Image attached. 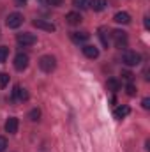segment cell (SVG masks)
Returning a JSON list of instances; mask_svg holds the SVG:
<instances>
[{
  "label": "cell",
  "mask_w": 150,
  "mask_h": 152,
  "mask_svg": "<svg viewBox=\"0 0 150 152\" xmlns=\"http://www.w3.org/2000/svg\"><path fill=\"white\" fill-rule=\"evenodd\" d=\"M39 67H41V71H44V73H51V71H55V67H57V60H55V57H51V55H44V57H41V58H39Z\"/></svg>",
  "instance_id": "obj_1"
},
{
  "label": "cell",
  "mask_w": 150,
  "mask_h": 152,
  "mask_svg": "<svg viewBox=\"0 0 150 152\" xmlns=\"http://www.w3.org/2000/svg\"><path fill=\"white\" fill-rule=\"evenodd\" d=\"M36 34H30V32H23V34H18L16 36V42L20 44V46H32V44H36Z\"/></svg>",
  "instance_id": "obj_2"
},
{
  "label": "cell",
  "mask_w": 150,
  "mask_h": 152,
  "mask_svg": "<svg viewBox=\"0 0 150 152\" xmlns=\"http://www.w3.org/2000/svg\"><path fill=\"white\" fill-rule=\"evenodd\" d=\"M111 37H113V42L117 48H125L127 46V34L124 30H113L111 32Z\"/></svg>",
  "instance_id": "obj_3"
},
{
  "label": "cell",
  "mask_w": 150,
  "mask_h": 152,
  "mask_svg": "<svg viewBox=\"0 0 150 152\" xmlns=\"http://www.w3.org/2000/svg\"><path fill=\"white\" fill-rule=\"evenodd\" d=\"M5 23H7L9 28H18V27L23 23V14H20V12H11V14L7 16V20H5Z\"/></svg>",
  "instance_id": "obj_4"
},
{
  "label": "cell",
  "mask_w": 150,
  "mask_h": 152,
  "mask_svg": "<svg viewBox=\"0 0 150 152\" xmlns=\"http://www.w3.org/2000/svg\"><path fill=\"white\" fill-rule=\"evenodd\" d=\"M141 62V55L136 51H125L124 53V64L125 66H138Z\"/></svg>",
  "instance_id": "obj_5"
},
{
  "label": "cell",
  "mask_w": 150,
  "mask_h": 152,
  "mask_svg": "<svg viewBox=\"0 0 150 152\" xmlns=\"http://www.w3.org/2000/svg\"><path fill=\"white\" fill-rule=\"evenodd\" d=\"M28 55L27 53H18L16 57H14V67L18 69V71H23V69H27L28 67Z\"/></svg>",
  "instance_id": "obj_6"
},
{
  "label": "cell",
  "mask_w": 150,
  "mask_h": 152,
  "mask_svg": "<svg viewBox=\"0 0 150 152\" xmlns=\"http://www.w3.org/2000/svg\"><path fill=\"white\" fill-rule=\"evenodd\" d=\"M32 25H34L36 28L46 30V32H55V30H57V27H55L53 23H50V21H44V20H34V21H32Z\"/></svg>",
  "instance_id": "obj_7"
},
{
  "label": "cell",
  "mask_w": 150,
  "mask_h": 152,
  "mask_svg": "<svg viewBox=\"0 0 150 152\" xmlns=\"http://www.w3.org/2000/svg\"><path fill=\"white\" fill-rule=\"evenodd\" d=\"M18 126H20V120H18L16 117H9L7 122H5V131H7L9 134H14V133L18 131Z\"/></svg>",
  "instance_id": "obj_8"
},
{
  "label": "cell",
  "mask_w": 150,
  "mask_h": 152,
  "mask_svg": "<svg viewBox=\"0 0 150 152\" xmlns=\"http://www.w3.org/2000/svg\"><path fill=\"white\" fill-rule=\"evenodd\" d=\"M12 96H14L18 101H28V92H27V88H21L20 85H16V87H14Z\"/></svg>",
  "instance_id": "obj_9"
},
{
  "label": "cell",
  "mask_w": 150,
  "mask_h": 152,
  "mask_svg": "<svg viewBox=\"0 0 150 152\" xmlns=\"http://www.w3.org/2000/svg\"><path fill=\"white\" fill-rule=\"evenodd\" d=\"M113 20H115L117 23L127 25V23H131V14H129V12H125V11H120V12H117V14L113 16Z\"/></svg>",
  "instance_id": "obj_10"
},
{
  "label": "cell",
  "mask_w": 150,
  "mask_h": 152,
  "mask_svg": "<svg viewBox=\"0 0 150 152\" xmlns=\"http://www.w3.org/2000/svg\"><path fill=\"white\" fill-rule=\"evenodd\" d=\"M83 55L87 58H97L99 57V50L95 46H92V44H87V46H83Z\"/></svg>",
  "instance_id": "obj_11"
},
{
  "label": "cell",
  "mask_w": 150,
  "mask_h": 152,
  "mask_svg": "<svg viewBox=\"0 0 150 152\" xmlns=\"http://www.w3.org/2000/svg\"><path fill=\"white\" fill-rule=\"evenodd\" d=\"M129 113H131V108L124 104V106H118V108H115V112H113V117L120 120V118H125V117H127Z\"/></svg>",
  "instance_id": "obj_12"
},
{
  "label": "cell",
  "mask_w": 150,
  "mask_h": 152,
  "mask_svg": "<svg viewBox=\"0 0 150 152\" xmlns=\"http://www.w3.org/2000/svg\"><path fill=\"white\" fill-rule=\"evenodd\" d=\"M71 39L79 44V42L88 41V39H90V34H88V32H71Z\"/></svg>",
  "instance_id": "obj_13"
},
{
  "label": "cell",
  "mask_w": 150,
  "mask_h": 152,
  "mask_svg": "<svg viewBox=\"0 0 150 152\" xmlns=\"http://www.w3.org/2000/svg\"><path fill=\"white\" fill-rule=\"evenodd\" d=\"M106 5H108V0H90V7H92L94 11H97V12L104 11Z\"/></svg>",
  "instance_id": "obj_14"
},
{
  "label": "cell",
  "mask_w": 150,
  "mask_h": 152,
  "mask_svg": "<svg viewBox=\"0 0 150 152\" xmlns=\"http://www.w3.org/2000/svg\"><path fill=\"white\" fill-rule=\"evenodd\" d=\"M66 20H67L69 25H79L81 23V14L79 12H67Z\"/></svg>",
  "instance_id": "obj_15"
},
{
  "label": "cell",
  "mask_w": 150,
  "mask_h": 152,
  "mask_svg": "<svg viewBox=\"0 0 150 152\" xmlns=\"http://www.w3.org/2000/svg\"><path fill=\"white\" fill-rule=\"evenodd\" d=\"M106 85H108V90H111V92H118V90H120V87H122V85H120V81H118V80H115V78H110Z\"/></svg>",
  "instance_id": "obj_16"
},
{
  "label": "cell",
  "mask_w": 150,
  "mask_h": 152,
  "mask_svg": "<svg viewBox=\"0 0 150 152\" xmlns=\"http://www.w3.org/2000/svg\"><path fill=\"white\" fill-rule=\"evenodd\" d=\"M9 57V48L7 46H0V64H4Z\"/></svg>",
  "instance_id": "obj_17"
},
{
  "label": "cell",
  "mask_w": 150,
  "mask_h": 152,
  "mask_svg": "<svg viewBox=\"0 0 150 152\" xmlns=\"http://www.w3.org/2000/svg\"><path fill=\"white\" fill-rule=\"evenodd\" d=\"M39 117H41V110H39V108H34V110H30V113H28V118H30L32 122H37Z\"/></svg>",
  "instance_id": "obj_18"
},
{
  "label": "cell",
  "mask_w": 150,
  "mask_h": 152,
  "mask_svg": "<svg viewBox=\"0 0 150 152\" xmlns=\"http://www.w3.org/2000/svg\"><path fill=\"white\" fill-rule=\"evenodd\" d=\"M9 83V75L7 73H0V88H4Z\"/></svg>",
  "instance_id": "obj_19"
},
{
  "label": "cell",
  "mask_w": 150,
  "mask_h": 152,
  "mask_svg": "<svg viewBox=\"0 0 150 152\" xmlns=\"http://www.w3.org/2000/svg\"><path fill=\"white\" fill-rule=\"evenodd\" d=\"M73 5L76 9H87V0H73Z\"/></svg>",
  "instance_id": "obj_20"
},
{
  "label": "cell",
  "mask_w": 150,
  "mask_h": 152,
  "mask_svg": "<svg viewBox=\"0 0 150 152\" xmlns=\"http://www.w3.org/2000/svg\"><path fill=\"white\" fill-rule=\"evenodd\" d=\"M99 37H101V41H103V44H104V46H106V48H108V44H110V39L106 37V32H104V30H103V28H101V30H99Z\"/></svg>",
  "instance_id": "obj_21"
},
{
  "label": "cell",
  "mask_w": 150,
  "mask_h": 152,
  "mask_svg": "<svg viewBox=\"0 0 150 152\" xmlns=\"http://www.w3.org/2000/svg\"><path fill=\"white\" fill-rule=\"evenodd\" d=\"M125 90H127V94H129V96H136V92H138V90H136V85H134V83H129Z\"/></svg>",
  "instance_id": "obj_22"
},
{
  "label": "cell",
  "mask_w": 150,
  "mask_h": 152,
  "mask_svg": "<svg viewBox=\"0 0 150 152\" xmlns=\"http://www.w3.org/2000/svg\"><path fill=\"white\" fill-rule=\"evenodd\" d=\"M122 78H124L125 81H129V83H131V81H133V78H134V75H133V73H129V71H122Z\"/></svg>",
  "instance_id": "obj_23"
},
{
  "label": "cell",
  "mask_w": 150,
  "mask_h": 152,
  "mask_svg": "<svg viewBox=\"0 0 150 152\" xmlns=\"http://www.w3.org/2000/svg\"><path fill=\"white\" fill-rule=\"evenodd\" d=\"M7 149V140H5V136H0V152H4Z\"/></svg>",
  "instance_id": "obj_24"
},
{
  "label": "cell",
  "mask_w": 150,
  "mask_h": 152,
  "mask_svg": "<svg viewBox=\"0 0 150 152\" xmlns=\"http://www.w3.org/2000/svg\"><path fill=\"white\" fill-rule=\"evenodd\" d=\"M48 4H50V5H53V7H58V5H62V4H64V0H48Z\"/></svg>",
  "instance_id": "obj_25"
},
{
  "label": "cell",
  "mask_w": 150,
  "mask_h": 152,
  "mask_svg": "<svg viewBox=\"0 0 150 152\" xmlns=\"http://www.w3.org/2000/svg\"><path fill=\"white\" fill-rule=\"evenodd\" d=\"M141 106H143L145 110H149V108H150V99H149V97H145V99L141 101Z\"/></svg>",
  "instance_id": "obj_26"
},
{
  "label": "cell",
  "mask_w": 150,
  "mask_h": 152,
  "mask_svg": "<svg viewBox=\"0 0 150 152\" xmlns=\"http://www.w3.org/2000/svg\"><path fill=\"white\" fill-rule=\"evenodd\" d=\"M14 4H16L18 7H23V5L27 4V0H14Z\"/></svg>",
  "instance_id": "obj_27"
},
{
  "label": "cell",
  "mask_w": 150,
  "mask_h": 152,
  "mask_svg": "<svg viewBox=\"0 0 150 152\" xmlns=\"http://www.w3.org/2000/svg\"><path fill=\"white\" fill-rule=\"evenodd\" d=\"M143 25H145V28H149V27H150V23H149V18H147V16H145V21H143Z\"/></svg>",
  "instance_id": "obj_28"
}]
</instances>
